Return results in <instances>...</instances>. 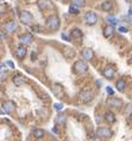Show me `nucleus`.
I'll return each mask as SVG.
<instances>
[{"label":"nucleus","mask_w":132,"mask_h":141,"mask_svg":"<svg viewBox=\"0 0 132 141\" xmlns=\"http://www.w3.org/2000/svg\"><path fill=\"white\" fill-rule=\"evenodd\" d=\"M106 91H107V93H108V94H113V93H114V91L112 90L111 86H107V87H106Z\"/></svg>","instance_id":"c756f323"},{"label":"nucleus","mask_w":132,"mask_h":141,"mask_svg":"<svg viewBox=\"0 0 132 141\" xmlns=\"http://www.w3.org/2000/svg\"><path fill=\"white\" fill-rule=\"evenodd\" d=\"M52 132H54V133H56V134H57V129H56V128H52Z\"/></svg>","instance_id":"e433bc0d"},{"label":"nucleus","mask_w":132,"mask_h":141,"mask_svg":"<svg viewBox=\"0 0 132 141\" xmlns=\"http://www.w3.org/2000/svg\"><path fill=\"white\" fill-rule=\"evenodd\" d=\"M14 54H16V56L19 59V60L24 59V58L26 56V54H28V50H26V46H24V44L18 46V47L16 48V52H14Z\"/></svg>","instance_id":"6e6552de"},{"label":"nucleus","mask_w":132,"mask_h":141,"mask_svg":"<svg viewBox=\"0 0 132 141\" xmlns=\"http://www.w3.org/2000/svg\"><path fill=\"white\" fill-rule=\"evenodd\" d=\"M47 26L50 30H57L60 28V19L57 16H50L47 19Z\"/></svg>","instance_id":"f03ea898"},{"label":"nucleus","mask_w":132,"mask_h":141,"mask_svg":"<svg viewBox=\"0 0 132 141\" xmlns=\"http://www.w3.org/2000/svg\"><path fill=\"white\" fill-rule=\"evenodd\" d=\"M127 108H129V109L126 110V112H127V114H129V112H132V105H129V107H127Z\"/></svg>","instance_id":"f704fd0d"},{"label":"nucleus","mask_w":132,"mask_h":141,"mask_svg":"<svg viewBox=\"0 0 132 141\" xmlns=\"http://www.w3.org/2000/svg\"><path fill=\"white\" fill-rule=\"evenodd\" d=\"M113 32H114L113 25H107L104 28V36L106 37V38H109V37L113 35Z\"/></svg>","instance_id":"dca6fc26"},{"label":"nucleus","mask_w":132,"mask_h":141,"mask_svg":"<svg viewBox=\"0 0 132 141\" xmlns=\"http://www.w3.org/2000/svg\"><path fill=\"white\" fill-rule=\"evenodd\" d=\"M34 135H35V138H37V139L43 138L44 136V130H42V129H36V130L34 132Z\"/></svg>","instance_id":"b1692460"},{"label":"nucleus","mask_w":132,"mask_h":141,"mask_svg":"<svg viewBox=\"0 0 132 141\" xmlns=\"http://www.w3.org/2000/svg\"><path fill=\"white\" fill-rule=\"evenodd\" d=\"M24 83H25V78L21 74H16V75L13 77V84L16 86H21Z\"/></svg>","instance_id":"ddd939ff"},{"label":"nucleus","mask_w":132,"mask_h":141,"mask_svg":"<svg viewBox=\"0 0 132 141\" xmlns=\"http://www.w3.org/2000/svg\"><path fill=\"white\" fill-rule=\"evenodd\" d=\"M62 38L65 39V41H69V37L67 36V34H65V32H62Z\"/></svg>","instance_id":"2f4dec72"},{"label":"nucleus","mask_w":132,"mask_h":141,"mask_svg":"<svg viewBox=\"0 0 132 141\" xmlns=\"http://www.w3.org/2000/svg\"><path fill=\"white\" fill-rule=\"evenodd\" d=\"M16 28H17V24H16V22L14 21L8 22V23L5 25V30L7 32H13L14 30H16Z\"/></svg>","instance_id":"f3484780"},{"label":"nucleus","mask_w":132,"mask_h":141,"mask_svg":"<svg viewBox=\"0 0 132 141\" xmlns=\"http://www.w3.org/2000/svg\"><path fill=\"white\" fill-rule=\"evenodd\" d=\"M6 75H7V73H6V72H3V73H0V81H3L4 79L6 78Z\"/></svg>","instance_id":"c85d7f7f"},{"label":"nucleus","mask_w":132,"mask_h":141,"mask_svg":"<svg viewBox=\"0 0 132 141\" xmlns=\"http://www.w3.org/2000/svg\"><path fill=\"white\" fill-rule=\"evenodd\" d=\"M112 7H113V5H112V3L108 1V0H107V1H104V3L101 4V8H102L104 11H106V12L107 11H111Z\"/></svg>","instance_id":"4be33fe9"},{"label":"nucleus","mask_w":132,"mask_h":141,"mask_svg":"<svg viewBox=\"0 0 132 141\" xmlns=\"http://www.w3.org/2000/svg\"><path fill=\"white\" fill-rule=\"evenodd\" d=\"M129 1H131V0H129Z\"/></svg>","instance_id":"4c0bfd02"},{"label":"nucleus","mask_w":132,"mask_h":141,"mask_svg":"<svg viewBox=\"0 0 132 141\" xmlns=\"http://www.w3.org/2000/svg\"><path fill=\"white\" fill-rule=\"evenodd\" d=\"M102 74H104L105 78L112 79L114 77V74H116V69H114L112 66H107V67L104 68V70H102Z\"/></svg>","instance_id":"9d476101"},{"label":"nucleus","mask_w":132,"mask_h":141,"mask_svg":"<svg viewBox=\"0 0 132 141\" xmlns=\"http://www.w3.org/2000/svg\"><path fill=\"white\" fill-rule=\"evenodd\" d=\"M116 87L118 89V91L123 92V91L125 90V87H126V83H125V80H123V79H119V80H117Z\"/></svg>","instance_id":"412c9836"},{"label":"nucleus","mask_w":132,"mask_h":141,"mask_svg":"<svg viewBox=\"0 0 132 141\" xmlns=\"http://www.w3.org/2000/svg\"><path fill=\"white\" fill-rule=\"evenodd\" d=\"M64 122H65V117H64V116H58V117H57V123L63 124Z\"/></svg>","instance_id":"cd10ccee"},{"label":"nucleus","mask_w":132,"mask_h":141,"mask_svg":"<svg viewBox=\"0 0 132 141\" xmlns=\"http://www.w3.org/2000/svg\"><path fill=\"white\" fill-rule=\"evenodd\" d=\"M72 6L75 7H83L85 6V0H72Z\"/></svg>","instance_id":"5701e85b"},{"label":"nucleus","mask_w":132,"mask_h":141,"mask_svg":"<svg viewBox=\"0 0 132 141\" xmlns=\"http://www.w3.org/2000/svg\"><path fill=\"white\" fill-rule=\"evenodd\" d=\"M119 31L123 32V34H124V32H127V28H125V26H119Z\"/></svg>","instance_id":"7c9ffc66"},{"label":"nucleus","mask_w":132,"mask_h":141,"mask_svg":"<svg viewBox=\"0 0 132 141\" xmlns=\"http://www.w3.org/2000/svg\"><path fill=\"white\" fill-rule=\"evenodd\" d=\"M19 21L23 24H25V25H30L34 22V17L29 11H21L19 13Z\"/></svg>","instance_id":"f257e3e1"},{"label":"nucleus","mask_w":132,"mask_h":141,"mask_svg":"<svg viewBox=\"0 0 132 141\" xmlns=\"http://www.w3.org/2000/svg\"><path fill=\"white\" fill-rule=\"evenodd\" d=\"M96 135L99 138H109V136H112V130L107 127H100L96 129Z\"/></svg>","instance_id":"423d86ee"},{"label":"nucleus","mask_w":132,"mask_h":141,"mask_svg":"<svg viewBox=\"0 0 132 141\" xmlns=\"http://www.w3.org/2000/svg\"><path fill=\"white\" fill-rule=\"evenodd\" d=\"M129 16L132 18V7H130V8H129Z\"/></svg>","instance_id":"c9c22d12"},{"label":"nucleus","mask_w":132,"mask_h":141,"mask_svg":"<svg viewBox=\"0 0 132 141\" xmlns=\"http://www.w3.org/2000/svg\"><path fill=\"white\" fill-rule=\"evenodd\" d=\"M32 30H34L35 32H39V26H34V28H32Z\"/></svg>","instance_id":"473e14b6"},{"label":"nucleus","mask_w":132,"mask_h":141,"mask_svg":"<svg viewBox=\"0 0 132 141\" xmlns=\"http://www.w3.org/2000/svg\"><path fill=\"white\" fill-rule=\"evenodd\" d=\"M70 36H72L73 39H80V38H82V31H81L80 29H74V30H72Z\"/></svg>","instance_id":"6ab92c4d"},{"label":"nucleus","mask_w":132,"mask_h":141,"mask_svg":"<svg viewBox=\"0 0 132 141\" xmlns=\"http://www.w3.org/2000/svg\"><path fill=\"white\" fill-rule=\"evenodd\" d=\"M38 7L41 10H45L48 7H51V3H50V0H38V3H37Z\"/></svg>","instance_id":"2eb2a0df"},{"label":"nucleus","mask_w":132,"mask_h":141,"mask_svg":"<svg viewBox=\"0 0 132 141\" xmlns=\"http://www.w3.org/2000/svg\"><path fill=\"white\" fill-rule=\"evenodd\" d=\"M105 121H107L108 123H114L116 122V116H114V114L113 112H111V111H107V112H105Z\"/></svg>","instance_id":"a211bd4d"},{"label":"nucleus","mask_w":132,"mask_h":141,"mask_svg":"<svg viewBox=\"0 0 132 141\" xmlns=\"http://www.w3.org/2000/svg\"><path fill=\"white\" fill-rule=\"evenodd\" d=\"M82 58H83V60H87V61L92 60V59H93V50L89 49V48L83 49L82 50Z\"/></svg>","instance_id":"4468645a"},{"label":"nucleus","mask_w":132,"mask_h":141,"mask_svg":"<svg viewBox=\"0 0 132 141\" xmlns=\"http://www.w3.org/2000/svg\"><path fill=\"white\" fill-rule=\"evenodd\" d=\"M63 55H64L67 59H70V58H73V56L75 55V52H74V49H73V48L65 47L64 49H63Z\"/></svg>","instance_id":"aec40b11"},{"label":"nucleus","mask_w":132,"mask_h":141,"mask_svg":"<svg viewBox=\"0 0 132 141\" xmlns=\"http://www.w3.org/2000/svg\"><path fill=\"white\" fill-rule=\"evenodd\" d=\"M107 21H108L112 25H117V24H118V22H119L118 19L116 18V17H113V16H108V17H107Z\"/></svg>","instance_id":"393cba45"},{"label":"nucleus","mask_w":132,"mask_h":141,"mask_svg":"<svg viewBox=\"0 0 132 141\" xmlns=\"http://www.w3.org/2000/svg\"><path fill=\"white\" fill-rule=\"evenodd\" d=\"M106 103L108 107H112V108H119V107H122V104H123V102L119 98H108Z\"/></svg>","instance_id":"9b49d317"},{"label":"nucleus","mask_w":132,"mask_h":141,"mask_svg":"<svg viewBox=\"0 0 132 141\" xmlns=\"http://www.w3.org/2000/svg\"><path fill=\"white\" fill-rule=\"evenodd\" d=\"M73 68H74V72H75L76 74H81V73H85L86 70L88 69V66L85 61L80 60V61H76V62L74 63V67Z\"/></svg>","instance_id":"20e7f679"},{"label":"nucleus","mask_w":132,"mask_h":141,"mask_svg":"<svg viewBox=\"0 0 132 141\" xmlns=\"http://www.w3.org/2000/svg\"><path fill=\"white\" fill-rule=\"evenodd\" d=\"M54 108L57 110V111H61V110H62L64 107H63L62 103H55V104H54Z\"/></svg>","instance_id":"bb28decb"},{"label":"nucleus","mask_w":132,"mask_h":141,"mask_svg":"<svg viewBox=\"0 0 132 141\" xmlns=\"http://www.w3.org/2000/svg\"><path fill=\"white\" fill-rule=\"evenodd\" d=\"M52 91H54V94L58 98L63 96V86L60 85V84H55L54 86H52Z\"/></svg>","instance_id":"f8f14e48"},{"label":"nucleus","mask_w":132,"mask_h":141,"mask_svg":"<svg viewBox=\"0 0 132 141\" xmlns=\"http://www.w3.org/2000/svg\"><path fill=\"white\" fill-rule=\"evenodd\" d=\"M14 108H16L14 102H12V100H7V102H5L3 104V109L0 110V112H1V114H4V112L10 114V112L13 111V109H14Z\"/></svg>","instance_id":"0eeeda50"},{"label":"nucleus","mask_w":132,"mask_h":141,"mask_svg":"<svg viewBox=\"0 0 132 141\" xmlns=\"http://www.w3.org/2000/svg\"><path fill=\"white\" fill-rule=\"evenodd\" d=\"M19 41L24 46H30L32 43V41H34V36L31 34H24L19 37Z\"/></svg>","instance_id":"1a4fd4ad"},{"label":"nucleus","mask_w":132,"mask_h":141,"mask_svg":"<svg viewBox=\"0 0 132 141\" xmlns=\"http://www.w3.org/2000/svg\"><path fill=\"white\" fill-rule=\"evenodd\" d=\"M69 13H70V14H78V13H79L78 7H75V6H72V5H70V7H69Z\"/></svg>","instance_id":"a878e982"},{"label":"nucleus","mask_w":132,"mask_h":141,"mask_svg":"<svg viewBox=\"0 0 132 141\" xmlns=\"http://www.w3.org/2000/svg\"><path fill=\"white\" fill-rule=\"evenodd\" d=\"M85 21H86L87 25H94V24H96V22H98V16H96L94 12L89 11V12L86 13Z\"/></svg>","instance_id":"39448f33"},{"label":"nucleus","mask_w":132,"mask_h":141,"mask_svg":"<svg viewBox=\"0 0 132 141\" xmlns=\"http://www.w3.org/2000/svg\"><path fill=\"white\" fill-rule=\"evenodd\" d=\"M79 98H80V100L82 103H89L92 99H93V92L91 91V90H83V91L80 92V94H79Z\"/></svg>","instance_id":"7ed1b4c3"},{"label":"nucleus","mask_w":132,"mask_h":141,"mask_svg":"<svg viewBox=\"0 0 132 141\" xmlns=\"http://www.w3.org/2000/svg\"><path fill=\"white\" fill-rule=\"evenodd\" d=\"M7 65L10 66L11 68H14V65H13V62H12V61H7Z\"/></svg>","instance_id":"72a5a7b5"}]
</instances>
